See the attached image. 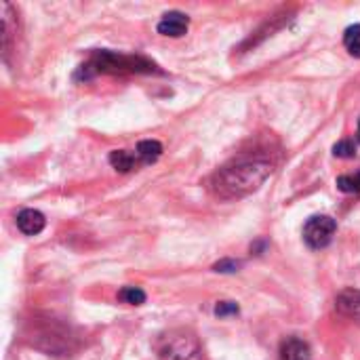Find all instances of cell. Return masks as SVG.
<instances>
[{
  "label": "cell",
  "mask_w": 360,
  "mask_h": 360,
  "mask_svg": "<svg viewBox=\"0 0 360 360\" xmlns=\"http://www.w3.org/2000/svg\"><path fill=\"white\" fill-rule=\"evenodd\" d=\"M274 162L266 154H240L211 175V192L221 200H238L257 192L272 175Z\"/></svg>",
  "instance_id": "cell-1"
},
{
  "label": "cell",
  "mask_w": 360,
  "mask_h": 360,
  "mask_svg": "<svg viewBox=\"0 0 360 360\" xmlns=\"http://www.w3.org/2000/svg\"><path fill=\"white\" fill-rule=\"evenodd\" d=\"M99 74H165L152 59L116 51H95L76 72V78H93Z\"/></svg>",
  "instance_id": "cell-2"
},
{
  "label": "cell",
  "mask_w": 360,
  "mask_h": 360,
  "mask_svg": "<svg viewBox=\"0 0 360 360\" xmlns=\"http://www.w3.org/2000/svg\"><path fill=\"white\" fill-rule=\"evenodd\" d=\"M158 360H205L198 338L190 329H171L156 344Z\"/></svg>",
  "instance_id": "cell-3"
},
{
  "label": "cell",
  "mask_w": 360,
  "mask_h": 360,
  "mask_svg": "<svg viewBox=\"0 0 360 360\" xmlns=\"http://www.w3.org/2000/svg\"><path fill=\"white\" fill-rule=\"evenodd\" d=\"M338 232V221L329 215H314L304 226V240L310 249H325Z\"/></svg>",
  "instance_id": "cell-4"
},
{
  "label": "cell",
  "mask_w": 360,
  "mask_h": 360,
  "mask_svg": "<svg viewBox=\"0 0 360 360\" xmlns=\"http://www.w3.org/2000/svg\"><path fill=\"white\" fill-rule=\"evenodd\" d=\"M190 27V19L186 13L181 11H169L162 15V19L158 21V34L169 36V38H181Z\"/></svg>",
  "instance_id": "cell-5"
},
{
  "label": "cell",
  "mask_w": 360,
  "mask_h": 360,
  "mask_svg": "<svg viewBox=\"0 0 360 360\" xmlns=\"http://www.w3.org/2000/svg\"><path fill=\"white\" fill-rule=\"evenodd\" d=\"M278 360H312V350L308 342L300 338H287L278 348Z\"/></svg>",
  "instance_id": "cell-6"
},
{
  "label": "cell",
  "mask_w": 360,
  "mask_h": 360,
  "mask_svg": "<svg viewBox=\"0 0 360 360\" xmlns=\"http://www.w3.org/2000/svg\"><path fill=\"white\" fill-rule=\"evenodd\" d=\"M46 226V217L36 211V209H23L17 215V228L25 234V236H36L44 230Z\"/></svg>",
  "instance_id": "cell-7"
},
{
  "label": "cell",
  "mask_w": 360,
  "mask_h": 360,
  "mask_svg": "<svg viewBox=\"0 0 360 360\" xmlns=\"http://www.w3.org/2000/svg\"><path fill=\"white\" fill-rule=\"evenodd\" d=\"M335 308L342 316L360 321V289H344L335 300Z\"/></svg>",
  "instance_id": "cell-8"
},
{
  "label": "cell",
  "mask_w": 360,
  "mask_h": 360,
  "mask_svg": "<svg viewBox=\"0 0 360 360\" xmlns=\"http://www.w3.org/2000/svg\"><path fill=\"white\" fill-rule=\"evenodd\" d=\"M110 165L118 173H129L133 169L143 167L141 160H139V156L135 152H129V150H114V152H110Z\"/></svg>",
  "instance_id": "cell-9"
},
{
  "label": "cell",
  "mask_w": 360,
  "mask_h": 360,
  "mask_svg": "<svg viewBox=\"0 0 360 360\" xmlns=\"http://www.w3.org/2000/svg\"><path fill=\"white\" fill-rule=\"evenodd\" d=\"M135 154L139 156L141 165H152V162H156V160L160 158V154H162V143L156 141V139H143V141L137 143Z\"/></svg>",
  "instance_id": "cell-10"
},
{
  "label": "cell",
  "mask_w": 360,
  "mask_h": 360,
  "mask_svg": "<svg viewBox=\"0 0 360 360\" xmlns=\"http://www.w3.org/2000/svg\"><path fill=\"white\" fill-rule=\"evenodd\" d=\"M344 44H346V49H348V53L352 57H359L360 59V23L350 25L344 32Z\"/></svg>",
  "instance_id": "cell-11"
},
{
  "label": "cell",
  "mask_w": 360,
  "mask_h": 360,
  "mask_svg": "<svg viewBox=\"0 0 360 360\" xmlns=\"http://www.w3.org/2000/svg\"><path fill=\"white\" fill-rule=\"evenodd\" d=\"M118 300L129 306H141V304H146V291L139 287H124L118 291Z\"/></svg>",
  "instance_id": "cell-12"
},
{
  "label": "cell",
  "mask_w": 360,
  "mask_h": 360,
  "mask_svg": "<svg viewBox=\"0 0 360 360\" xmlns=\"http://www.w3.org/2000/svg\"><path fill=\"white\" fill-rule=\"evenodd\" d=\"M338 190L346 194H359L360 192V171L354 175H340L338 177Z\"/></svg>",
  "instance_id": "cell-13"
},
{
  "label": "cell",
  "mask_w": 360,
  "mask_h": 360,
  "mask_svg": "<svg viewBox=\"0 0 360 360\" xmlns=\"http://www.w3.org/2000/svg\"><path fill=\"white\" fill-rule=\"evenodd\" d=\"M333 154L338 158H354L356 156V143L354 139H342L333 146Z\"/></svg>",
  "instance_id": "cell-14"
},
{
  "label": "cell",
  "mask_w": 360,
  "mask_h": 360,
  "mask_svg": "<svg viewBox=\"0 0 360 360\" xmlns=\"http://www.w3.org/2000/svg\"><path fill=\"white\" fill-rule=\"evenodd\" d=\"M238 312H240V308H238L236 302H219V304L215 306V316H219V319L236 316Z\"/></svg>",
  "instance_id": "cell-15"
},
{
  "label": "cell",
  "mask_w": 360,
  "mask_h": 360,
  "mask_svg": "<svg viewBox=\"0 0 360 360\" xmlns=\"http://www.w3.org/2000/svg\"><path fill=\"white\" fill-rule=\"evenodd\" d=\"M238 268H240V262H236V259H221L213 266V270L219 274H234V272H238Z\"/></svg>",
  "instance_id": "cell-16"
},
{
  "label": "cell",
  "mask_w": 360,
  "mask_h": 360,
  "mask_svg": "<svg viewBox=\"0 0 360 360\" xmlns=\"http://www.w3.org/2000/svg\"><path fill=\"white\" fill-rule=\"evenodd\" d=\"M356 135H359V141H360V120H359V131H356Z\"/></svg>",
  "instance_id": "cell-17"
}]
</instances>
